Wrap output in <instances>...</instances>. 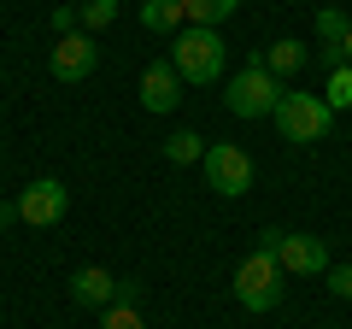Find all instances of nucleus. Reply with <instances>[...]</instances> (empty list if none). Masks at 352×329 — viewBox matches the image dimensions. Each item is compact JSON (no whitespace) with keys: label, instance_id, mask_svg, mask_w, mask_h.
<instances>
[{"label":"nucleus","instance_id":"20e7f679","mask_svg":"<svg viewBox=\"0 0 352 329\" xmlns=\"http://www.w3.org/2000/svg\"><path fill=\"white\" fill-rule=\"evenodd\" d=\"M235 300L247 306V312H276L282 306V265H276V253L252 247V253L235 265Z\"/></svg>","mask_w":352,"mask_h":329},{"label":"nucleus","instance_id":"f3484780","mask_svg":"<svg viewBox=\"0 0 352 329\" xmlns=\"http://www.w3.org/2000/svg\"><path fill=\"white\" fill-rule=\"evenodd\" d=\"M323 100H329V112H340V106H352V65H335V76H329Z\"/></svg>","mask_w":352,"mask_h":329},{"label":"nucleus","instance_id":"1a4fd4ad","mask_svg":"<svg viewBox=\"0 0 352 329\" xmlns=\"http://www.w3.org/2000/svg\"><path fill=\"white\" fill-rule=\"evenodd\" d=\"M182 76H176V65L170 59H153L147 71H141V106L147 112H176V100H182Z\"/></svg>","mask_w":352,"mask_h":329},{"label":"nucleus","instance_id":"f8f14e48","mask_svg":"<svg viewBox=\"0 0 352 329\" xmlns=\"http://www.w3.org/2000/svg\"><path fill=\"white\" fill-rule=\"evenodd\" d=\"M141 24L159 30V36H176L188 18H182V0H141Z\"/></svg>","mask_w":352,"mask_h":329},{"label":"nucleus","instance_id":"f257e3e1","mask_svg":"<svg viewBox=\"0 0 352 329\" xmlns=\"http://www.w3.org/2000/svg\"><path fill=\"white\" fill-rule=\"evenodd\" d=\"M282 94H288V89H282V76L264 71V47H252V59L223 83V106L235 118H270L282 106Z\"/></svg>","mask_w":352,"mask_h":329},{"label":"nucleus","instance_id":"a211bd4d","mask_svg":"<svg viewBox=\"0 0 352 329\" xmlns=\"http://www.w3.org/2000/svg\"><path fill=\"white\" fill-rule=\"evenodd\" d=\"M323 282H329V294H335V300H352V265H329Z\"/></svg>","mask_w":352,"mask_h":329},{"label":"nucleus","instance_id":"ddd939ff","mask_svg":"<svg viewBox=\"0 0 352 329\" xmlns=\"http://www.w3.org/2000/svg\"><path fill=\"white\" fill-rule=\"evenodd\" d=\"M235 6H241V0H182V18L200 24V30H217L223 18H235Z\"/></svg>","mask_w":352,"mask_h":329},{"label":"nucleus","instance_id":"412c9836","mask_svg":"<svg viewBox=\"0 0 352 329\" xmlns=\"http://www.w3.org/2000/svg\"><path fill=\"white\" fill-rule=\"evenodd\" d=\"M6 224H18V200H0V229Z\"/></svg>","mask_w":352,"mask_h":329},{"label":"nucleus","instance_id":"0eeeda50","mask_svg":"<svg viewBox=\"0 0 352 329\" xmlns=\"http://www.w3.org/2000/svg\"><path fill=\"white\" fill-rule=\"evenodd\" d=\"M65 212H71V189H65L59 177H36L24 194H18V217H24V224H36V229L59 224Z\"/></svg>","mask_w":352,"mask_h":329},{"label":"nucleus","instance_id":"f03ea898","mask_svg":"<svg viewBox=\"0 0 352 329\" xmlns=\"http://www.w3.org/2000/svg\"><path fill=\"white\" fill-rule=\"evenodd\" d=\"M170 65H176V76H182V83H194V89L217 83V76H223V36H217V30H200V24L176 30Z\"/></svg>","mask_w":352,"mask_h":329},{"label":"nucleus","instance_id":"9d476101","mask_svg":"<svg viewBox=\"0 0 352 329\" xmlns=\"http://www.w3.org/2000/svg\"><path fill=\"white\" fill-rule=\"evenodd\" d=\"M71 300L76 306H106V300H118V277L112 270H100V265H82L71 277Z\"/></svg>","mask_w":352,"mask_h":329},{"label":"nucleus","instance_id":"dca6fc26","mask_svg":"<svg viewBox=\"0 0 352 329\" xmlns=\"http://www.w3.org/2000/svg\"><path fill=\"white\" fill-rule=\"evenodd\" d=\"M346 30H352V18L340 12V6H323V12H317V36H323V47H335V53H340Z\"/></svg>","mask_w":352,"mask_h":329},{"label":"nucleus","instance_id":"aec40b11","mask_svg":"<svg viewBox=\"0 0 352 329\" xmlns=\"http://www.w3.org/2000/svg\"><path fill=\"white\" fill-rule=\"evenodd\" d=\"M53 30L71 36V30H76V6H53Z\"/></svg>","mask_w":352,"mask_h":329},{"label":"nucleus","instance_id":"9b49d317","mask_svg":"<svg viewBox=\"0 0 352 329\" xmlns=\"http://www.w3.org/2000/svg\"><path fill=\"white\" fill-rule=\"evenodd\" d=\"M300 65H305V41L282 36V41H270V47H264V71H270V76H294Z\"/></svg>","mask_w":352,"mask_h":329},{"label":"nucleus","instance_id":"4be33fe9","mask_svg":"<svg viewBox=\"0 0 352 329\" xmlns=\"http://www.w3.org/2000/svg\"><path fill=\"white\" fill-rule=\"evenodd\" d=\"M340 65H352V30H346V41H340Z\"/></svg>","mask_w":352,"mask_h":329},{"label":"nucleus","instance_id":"39448f33","mask_svg":"<svg viewBox=\"0 0 352 329\" xmlns=\"http://www.w3.org/2000/svg\"><path fill=\"white\" fill-rule=\"evenodd\" d=\"M258 247H264V253H276L282 277H323V270H329L323 235H300V229H264Z\"/></svg>","mask_w":352,"mask_h":329},{"label":"nucleus","instance_id":"423d86ee","mask_svg":"<svg viewBox=\"0 0 352 329\" xmlns=\"http://www.w3.org/2000/svg\"><path fill=\"white\" fill-rule=\"evenodd\" d=\"M200 171H206V189L223 194V200H241V194L252 189V159L235 147V141H206Z\"/></svg>","mask_w":352,"mask_h":329},{"label":"nucleus","instance_id":"6ab92c4d","mask_svg":"<svg viewBox=\"0 0 352 329\" xmlns=\"http://www.w3.org/2000/svg\"><path fill=\"white\" fill-rule=\"evenodd\" d=\"M100 329H141V317H135V306H112Z\"/></svg>","mask_w":352,"mask_h":329},{"label":"nucleus","instance_id":"2eb2a0df","mask_svg":"<svg viewBox=\"0 0 352 329\" xmlns=\"http://www.w3.org/2000/svg\"><path fill=\"white\" fill-rule=\"evenodd\" d=\"M76 24H82V36L118 24V0H82V6H76Z\"/></svg>","mask_w":352,"mask_h":329},{"label":"nucleus","instance_id":"7ed1b4c3","mask_svg":"<svg viewBox=\"0 0 352 329\" xmlns=\"http://www.w3.org/2000/svg\"><path fill=\"white\" fill-rule=\"evenodd\" d=\"M270 124L282 129V141H300V147H311V141H323L329 129H335V112H329L323 94H282V106L270 112Z\"/></svg>","mask_w":352,"mask_h":329},{"label":"nucleus","instance_id":"6e6552de","mask_svg":"<svg viewBox=\"0 0 352 329\" xmlns=\"http://www.w3.org/2000/svg\"><path fill=\"white\" fill-rule=\"evenodd\" d=\"M53 76L59 83H82L94 65H100V47H94V36H82V30H71V36H59L53 41Z\"/></svg>","mask_w":352,"mask_h":329},{"label":"nucleus","instance_id":"4468645a","mask_svg":"<svg viewBox=\"0 0 352 329\" xmlns=\"http://www.w3.org/2000/svg\"><path fill=\"white\" fill-rule=\"evenodd\" d=\"M159 153H164L170 164H200V159H206V141L194 136V129H176V136H164Z\"/></svg>","mask_w":352,"mask_h":329}]
</instances>
